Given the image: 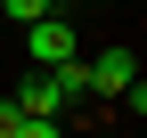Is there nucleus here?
I'll return each instance as SVG.
<instances>
[{"mask_svg":"<svg viewBox=\"0 0 147 138\" xmlns=\"http://www.w3.org/2000/svg\"><path fill=\"white\" fill-rule=\"evenodd\" d=\"M0 16L8 25H41V16H57V0H0Z\"/></svg>","mask_w":147,"mask_h":138,"instance_id":"obj_5","label":"nucleus"},{"mask_svg":"<svg viewBox=\"0 0 147 138\" xmlns=\"http://www.w3.org/2000/svg\"><path fill=\"white\" fill-rule=\"evenodd\" d=\"M16 114H65V98H57V81H49V65H25L16 73V98H8Z\"/></svg>","mask_w":147,"mask_h":138,"instance_id":"obj_3","label":"nucleus"},{"mask_svg":"<svg viewBox=\"0 0 147 138\" xmlns=\"http://www.w3.org/2000/svg\"><path fill=\"white\" fill-rule=\"evenodd\" d=\"M123 106H131L139 122H147V73H131V90H123Z\"/></svg>","mask_w":147,"mask_h":138,"instance_id":"obj_7","label":"nucleus"},{"mask_svg":"<svg viewBox=\"0 0 147 138\" xmlns=\"http://www.w3.org/2000/svg\"><path fill=\"white\" fill-rule=\"evenodd\" d=\"M82 73H90V98H123V90H131V73H139V57H131V49H98Z\"/></svg>","mask_w":147,"mask_h":138,"instance_id":"obj_2","label":"nucleus"},{"mask_svg":"<svg viewBox=\"0 0 147 138\" xmlns=\"http://www.w3.org/2000/svg\"><path fill=\"white\" fill-rule=\"evenodd\" d=\"M65 57H82V41H74V25H65V16L25 25V65H65Z\"/></svg>","mask_w":147,"mask_h":138,"instance_id":"obj_1","label":"nucleus"},{"mask_svg":"<svg viewBox=\"0 0 147 138\" xmlns=\"http://www.w3.org/2000/svg\"><path fill=\"white\" fill-rule=\"evenodd\" d=\"M49 81H57V98H65V106H82V98H90V73H82V57L49 65Z\"/></svg>","mask_w":147,"mask_h":138,"instance_id":"obj_4","label":"nucleus"},{"mask_svg":"<svg viewBox=\"0 0 147 138\" xmlns=\"http://www.w3.org/2000/svg\"><path fill=\"white\" fill-rule=\"evenodd\" d=\"M98 138H115V130H98Z\"/></svg>","mask_w":147,"mask_h":138,"instance_id":"obj_8","label":"nucleus"},{"mask_svg":"<svg viewBox=\"0 0 147 138\" xmlns=\"http://www.w3.org/2000/svg\"><path fill=\"white\" fill-rule=\"evenodd\" d=\"M16 138H65V114H16Z\"/></svg>","mask_w":147,"mask_h":138,"instance_id":"obj_6","label":"nucleus"}]
</instances>
